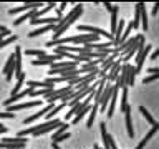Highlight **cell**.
<instances>
[{
    "instance_id": "6da1fadb",
    "label": "cell",
    "mask_w": 159,
    "mask_h": 149,
    "mask_svg": "<svg viewBox=\"0 0 159 149\" xmlns=\"http://www.w3.org/2000/svg\"><path fill=\"white\" fill-rule=\"evenodd\" d=\"M61 124L60 119H52V121H45V123H40L38 124V129L33 133V136H43V134H47L50 131H57V128Z\"/></svg>"
},
{
    "instance_id": "7a4b0ae2",
    "label": "cell",
    "mask_w": 159,
    "mask_h": 149,
    "mask_svg": "<svg viewBox=\"0 0 159 149\" xmlns=\"http://www.w3.org/2000/svg\"><path fill=\"white\" fill-rule=\"evenodd\" d=\"M113 93H114V84L108 83L103 94H101V99H99V111L104 113V114H106V106H109V101H111V98H113Z\"/></svg>"
},
{
    "instance_id": "3957f363",
    "label": "cell",
    "mask_w": 159,
    "mask_h": 149,
    "mask_svg": "<svg viewBox=\"0 0 159 149\" xmlns=\"http://www.w3.org/2000/svg\"><path fill=\"white\" fill-rule=\"evenodd\" d=\"M129 68H131V63H123L121 73H119V78L114 83V88L116 89H124L128 88V79H129Z\"/></svg>"
},
{
    "instance_id": "277c9868",
    "label": "cell",
    "mask_w": 159,
    "mask_h": 149,
    "mask_svg": "<svg viewBox=\"0 0 159 149\" xmlns=\"http://www.w3.org/2000/svg\"><path fill=\"white\" fill-rule=\"evenodd\" d=\"M0 142L7 144V149H13V147H27L28 139L22 138V136H15V138H2Z\"/></svg>"
},
{
    "instance_id": "5b68a950",
    "label": "cell",
    "mask_w": 159,
    "mask_h": 149,
    "mask_svg": "<svg viewBox=\"0 0 159 149\" xmlns=\"http://www.w3.org/2000/svg\"><path fill=\"white\" fill-rule=\"evenodd\" d=\"M38 7H45V5L42 2H25L22 7H17V8H10L8 10V13L10 15H18V13H22V12H32V10H38Z\"/></svg>"
},
{
    "instance_id": "8992f818",
    "label": "cell",
    "mask_w": 159,
    "mask_h": 149,
    "mask_svg": "<svg viewBox=\"0 0 159 149\" xmlns=\"http://www.w3.org/2000/svg\"><path fill=\"white\" fill-rule=\"evenodd\" d=\"M55 106H57V104H47V106H43L38 113H33V114H30L28 118H25V119H23V124L27 126V124H32V123H35V121H37V119H40V118H45Z\"/></svg>"
},
{
    "instance_id": "52a82bcc",
    "label": "cell",
    "mask_w": 159,
    "mask_h": 149,
    "mask_svg": "<svg viewBox=\"0 0 159 149\" xmlns=\"http://www.w3.org/2000/svg\"><path fill=\"white\" fill-rule=\"evenodd\" d=\"M3 73H5V79L7 81H12L15 76V52H12L7 58V63L3 66Z\"/></svg>"
},
{
    "instance_id": "ba28073f",
    "label": "cell",
    "mask_w": 159,
    "mask_h": 149,
    "mask_svg": "<svg viewBox=\"0 0 159 149\" xmlns=\"http://www.w3.org/2000/svg\"><path fill=\"white\" fill-rule=\"evenodd\" d=\"M43 99H35V101H27V103H18V104H13V106H8L7 113H15V111H20V109H27V108H35V106H42Z\"/></svg>"
},
{
    "instance_id": "9c48e42d",
    "label": "cell",
    "mask_w": 159,
    "mask_h": 149,
    "mask_svg": "<svg viewBox=\"0 0 159 149\" xmlns=\"http://www.w3.org/2000/svg\"><path fill=\"white\" fill-rule=\"evenodd\" d=\"M121 68H123L121 60H116V63L113 65L111 70H109V73H108V76H106V81L108 83H116V79L119 78V73H121Z\"/></svg>"
},
{
    "instance_id": "30bf717a",
    "label": "cell",
    "mask_w": 159,
    "mask_h": 149,
    "mask_svg": "<svg viewBox=\"0 0 159 149\" xmlns=\"http://www.w3.org/2000/svg\"><path fill=\"white\" fill-rule=\"evenodd\" d=\"M15 78H20L23 74V70H22V48L20 47H15Z\"/></svg>"
},
{
    "instance_id": "8fae6325",
    "label": "cell",
    "mask_w": 159,
    "mask_h": 149,
    "mask_svg": "<svg viewBox=\"0 0 159 149\" xmlns=\"http://www.w3.org/2000/svg\"><path fill=\"white\" fill-rule=\"evenodd\" d=\"M151 48H152L151 45H146V48H144V50L138 52V55H136V70H138V73L141 71V68H143L144 61H146V58H148L149 52H151Z\"/></svg>"
},
{
    "instance_id": "7c38bea8",
    "label": "cell",
    "mask_w": 159,
    "mask_h": 149,
    "mask_svg": "<svg viewBox=\"0 0 159 149\" xmlns=\"http://www.w3.org/2000/svg\"><path fill=\"white\" fill-rule=\"evenodd\" d=\"M60 17H45V18H33L30 20L32 25H42V27H48V25H58Z\"/></svg>"
},
{
    "instance_id": "4fadbf2b",
    "label": "cell",
    "mask_w": 159,
    "mask_h": 149,
    "mask_svg": "<svg viewBox=\"0 0 159 149\" xmlns=\"http://www.w3.org/2000/svg\"><path fill=\"white\" fill-rule=\"evenodd\" d=\"M47 32H57V25H48V27H38L37 30H32L30 33H27L28 38H35V37H40V35L47 33Z\"/></svg>"
},
{
    "instance_id": "5bb4252c",
    "label": "cell",
    "mask_w": 159,
    "mask_h": 149,
    "mask_svg": "<svg viewBox=\"0 0 159 149\" xmlns=\"http://www.w3.org/2000/svg\"><path fill=\"white\" fill-rule=\"evenodd\" d=\"M144 8V3H136L134 5V18H133V28L138 30L139 27H141V12Z\"/></svg>"
},
{
    "instance_id": "9a60e30c",
    "label": "cell",
    "mask_w": 159,
    "mask_h": 149,
    "mask_svg": "<svg viewBox=\"0 0 159 149\" xmlns=\"http://www.w3.org/2000/svg\"><path fill=\"white\" fill-rule=\"evenodd\" d=\"M124 30H126V22H124L123 18H119V23H118V28H116V33H114V48L119 47V42H121V37L124 33Z\"/></svg>"
},
{
    "instance_id": "2e32d148",
    "label": "cell",
    "mask_w": 159,
    "mask_h": 149,
    "mask_svg": "<svg viewBox=\"0 0 159 149\" xmlns=\"http://www.w3.org/2000/svg\"><path fill=\"white\" fill-rule=\"evenodd\" d=\"M37 17H38V10H32V12H27V13L20 15L17 20H13V25H15V27H18V25H22L23 22H27V20H33Z\"/></svg>"
},
{
    "instance_id": "e0dca14e",
    "label": "cell",
    "mask_w": 159,
    "mask_h": 149,
    "mask_svg": "<svg viewBox=\"0 0 159 149\" xmlns=\"http://www.w3.org/2000/svg\"><path fill=\"white\" fill-rule=\"evenodd\" d=\"M126 131H128V136L134 139V128H133V118H131V106H128L126 109Z\"/></svg>"
},
{
    "instance_id": "ac0fdd59",
    "label": "cell",
    "mask_w": 159,
    "mask_h": 149,
    "mask_svg": "<svg viewBox=\"0 0 159 149\" xmlns=\"http://www.w3.org/2000/svg\"><path fill=\"white\" fill-rule=\"evenodd\" d=\"M68 128H70V124H68V123H61V124H60V126L57 128V131H53V134H52V142H53V141H57V139L61 136V134L68 133Z\"/></svg>"
},
{
    "instance_id": "d6986e66",
    "label": "cell",
    "mask_w": 159,
    "mask_h": 149,
    "mask_svg": "<svg viewBox=\"0 0 159 149\" xmlns=\"http://www.w3.org/2000/svg\"><path fill=\"white\" fill-rule=\"evenodd\" d=\"M98 111H99V104L98 103H93V109L89 111V116H88V121H86V128L88 129L93 128V121H94V118H96V113Z\"/></svg>"
},
{
    "instance_id": "ffe728a7",
    "label": "cell",
    "mask_w": 159,
    "mask_h": 149,
    "mask_svg": "<svg viewBox=\"0 0 159 149\" xmlns=\"http://www.w3.org/2000/svg\"><path fill=\"white\" fill-rule=\"evenodd\" d=\"M128 88L121 89V104H119V113H126L128 109Z\"/></svg>"
},
{
    "instance_id": "44dd1931",
    "label": "cell",
    "mask_w": 159,
    "mask_h": 149,
    "mask_svg": "<svg viewBox=\"0 0 159 149\" xmlns=\"http://www.w3.org/2000/svg\"><path fill=\"white\" fill-rule=\"evenodd\" d=\"M65 106H66L65 103H60V104H57V106H55V108L52 109V111H50V113L47 114V116H45V119H47V121H52V119H55V116H57V113H60V111H61V109H63Z\"/></svg>"
},
{
    "instance_id": "7402d4cb",
    "label": "cell",
    "mask_w": 159,
    "mask_h": 149,
    "mask_svg": "<svg viewBox=\"0 0 159 149\" xmlns=\"http://www.w3.org/2000/svg\"><path fill=\"white\" fill-rule=\"evenodd\" d=\"M139 113H141L143 114V116H144V119H146V121L149 123V124H151V126H154V124H156L157 121H156V119H154L152 118V114L151 113H149L148 111V109L146 108H144V106H139Z\"/></svg>"
},
{
    "instance_id": "603a6c76",
    "label": "cell",
    "mask_w": 159,
    "mask_h": 149,
    "mask_svg": "<svg viewBox=\"0 0 159 149\" xmlns=\"http://www.w3.org/2000/svg\"><path fill=\"white\" fill-rule=\"evenodd\" d=\"M23 83H25V71H23V74L20 76L18 79H17V84L13 86V89H12V96H15V94H18L20 91H22V86H23Z\"/></svg>"
},
{
    "instance_id": "cb8c5ba5",
    "label": "cell",
    "mask_w": 159,
    "mask_h": 149,
    "mask_svg": "<svg viewBox=\"0 0 159 149\" xmlns=\"http://www.w3.org/2000/svg\"><path fill=\"white\" fill-rule=\"evenodd\" d=\"M136 76H138V70H136V65H131V68H129V79H128V86H134V83H136Z\"/></svg>"
},
{
    "instance_id": "d4e9b609",
    "label": "cell",
    "mask_w": 159,
    "mask_h": 149,
    "mask_svg": "<svg viewBox=\"0 0 159 149\" xmlns=\"http://www.w3.org/2000/svg\"><path fill=\"white\" fill-rule=\"evenodd\" d=\"M17 40H18V35H10V37L0 40V50L5 48V47H8V45H12L13 42H17Z\"/></svg>"
},
{
    "instance_id": "484cf974",
    "label": "cell",
    "mask_w": 159,
    "mask_h": 149,
    "mask_svg": "<svg viewBox=\"0 0 159 149\" xmlns=\"http://www.w3.org/2000/svg\"><path fill=\"white\" fill-rule=\"evenodd\" d=\"M25 55H27V56L42 58V56H47V52H45V50H25Z\"/></svg>"
},
{
    "instance_id": "4316f807",
    "label": "cell",
    "mask_w": 159,
    "mask_h": 149,
    "mask_svg": "<svg viewBox=\"0 0 159 149\" xmlns=\"http://www.w3.org/2000/svg\"><path fill=\"white\" fill-rule=\"evenodd\" d=\"M133 23H129V25H126V30H124V33H123V37H121V42H119V47H121L123 43H126L128 40H129V33L133 32Z\"/></svg>"
},
{
    "instance_id": "83f0119b",
    "label": "cell",
    "mask_w": 159,
    "mask_h": 149,
    "mask_svg": "<svg viewBox=\"0 0 159 149\" xmlns=\"http://www.w3.org/2000/svg\"><path fill=\"white\" fill-rule=\"evenodd\" d=\"M57 7H58V5L55 3V2H48V3L42 8V10H38V17H37V18H40L42 15H45L47 12H50V10H53V8H57Z\"/></svg>"
},
{
    "instance_id": "f1b7e54d",
    "label": "cell",
    "mask_w": 159,
    "mask_h": 149,
    "mask_svg": "<svg viewBox=\"0 0 159 149\" xmlns=\"http://www.w3.org/2000/svg\"><path fill=\"white\" fill-rule=\"evenodd\" d=\"M141 28L144 30V32H148V28H149V23H148V13H146V8H143V12H141Z\"/></svg>"
},
{
    "instance_id": "f546056e",
    "label": "cell",
    "mask_w": 159,
    "mask_h": 149,
    "mask_svg": "<svg viewBox=\"0 0 159 149\" xmlns=\"http://www.w3.org/2000/svg\"><path fill=\"white\" fill-rule=\"evenodd\" d=\"M156 79H159V73H157V74H151V76H144L143 84H151V83L156 81Z\"/></svg>"
},
{
    "instance_id": "4dcf8cb0",
    "label": "cell",
    "mask_w": 159,
    "mask_h": 149,
    "mask_svg": "<svg viewBox=\"0 0 159 149\" xmlns=\"http://www.w3.org/2000/svg\"><path fill=\"white\" fill-rule=\"evenodd\" d=\"M103 7L106 8L108 12H111V13H113V12H114V10H116V8H119L118 5H114V3H109V2H104V3H103Z\"/></svg>"
},
{
    "instance_id": "1f68e13d",
    "label": "cell",
    "mask_w": 159,
    "mask_h": 149,
    "mask_svg": "<svg viewBox=\"0 0 159 149\" xmlns=\"http://www.w3.org/2000/svg\"><path fill=\"white\" fill-rule=\"evenodd\" d=\"M70 136H71V134H70V133H65V134H61V136H60L58 139H57V141H53V142H61V141H66V139H70Z\"/></svg>"
},
{
    "instance_id": "d6a6232c",
    "label": "cell",
    "mask_w": 159,
    "mask_h": 149,
    "mask_svg": "<svg viewBox=\"0 0 159 149\" xmlns=\"http://www.w3.org/2000/svg\"><path fill=\"white\" fill-rule=\"evenodd\" d=\"M15 119V113H0V119Z\"/></svg>"
},
{
    "instance_id": "836d02e7",
    "label": "cell",
    "mask_w": 159,
    "mask_h": 149,
    "mask_svg": "<svg viewBox=\"0 0 159 149\" xmlns=\"http://www.w3.org/2000/svg\"><path fill=\"white\" fill-rule=\"evenodd\" d=\"M157 12H159V2L152 5V15H157Z\"/></svg>"
},
{
    "instance_id": "e575fe53",
    "label": "cell",
    "mask_w": 159,
    "mask_h": 149,
    "mask_svg": "<svg viewBox=\"0 0 159 149\" xmlns=\"http://www.w3.org/2000/svg\"><path fill=\"white\" fill-rule=\"evenodd\" d=\"M148 73L157 74V73H159V66H152V68H149V70H148Z\"/></svg>"
},
{
    "instance_id": "d590c367",
    "label": "cell",
    "mask_w": 159,
    "mask_h": 149,
    "mask_svg": "<svg viewBox=\"0 0 159 149\" xmlns=\"http://www.w3.org/2000/svg\"><path fill=\"white\" fill-rule=\"evenodd\" d=\"M157 56H159V47H157V48L152 52V55H151V60H156Z\"/></svg>"
},
{
    "instance_id": "8d00e7d4",
    "label": "cell",
    "mask_w": 159,
    "mask_h": 149,
    "mask_svg": "<svg viewBox=\"0 0 159 149\" xmlns=\"http://www.w3.org/2000/svg\"><path fill=\"white\" fill-rule=\"evenodd\" d=\"M0 131H3V133H7V131H8V128H7V126H5V124H2V123H0Z\"/></svg>"
},
{
    "instance_id": "74e56055",
    "label": "cell",
    "mask_w": 159,
    "mask_h": 149,
    "mask_svg": "<svg viewBox=\"0 0 159 149\" xmlns=\"http://www.w3.org/2000/svg\"><path fill=\"white\" fill-rule=\"evenodd\" d=\"M5 32H8V28L3 27V25H0V33H5Z\"/></svg>"
},
{
    "instance_id": "f35d334b",
    "label": "cell",
    "mask_w": 159,
    "mask_h": 149,
    "mask_svg": "<svg viewBox=\"0 0 159 149\" xmlns=\"http://www.w3.org/2000/svg\"><path fill=\"white\" fill-rule=\"evenodd\" d=\"M52 149H61V147H60L57 142H52Z\"/></svg>"
},
{
    "instance_id": "ab89813d",
    "label": "cell",
    "mask_w": 159,
    "mask_h": 149,
    "mask_svg": "<svg viewBox=\"0 0 159 149\" xmlns=\"http://www.w3.org/2000/svg\"><path fill=\"white\" fill-rule=\"evenodd\" d=\"M0 149H7V144H3V142H0Z\"/></svg>"
},
{
    "instance_id": "60d3db41",
    "label": "cell",
    "mask_w": 159,
    "mask_h": 149,
    "mask_svg": "<svg viewBox=\"0 0 159 149\" xmlns=\"http://www.w3.org/2000/svg\"><path fill=\"white\" fill-rule=\"evenodd\" d=\"M13 149H27V147H13Z\"/></svg>"
},
{
    "instance_id": "b9f144b4",
    "label": "cell",
    "mask_w": 159,
    "mask_h": 149,
    "mask_svg": "<svg viewBox=\"0 0 159 149\" xmlns=\"http://www.w3.org/2000/svg\"><path fill=\"white\" fill-rule=\"evenodd\" d=\"M0 134H5V133H3V131H0Z\"/></svg>"
}]
</instances>
